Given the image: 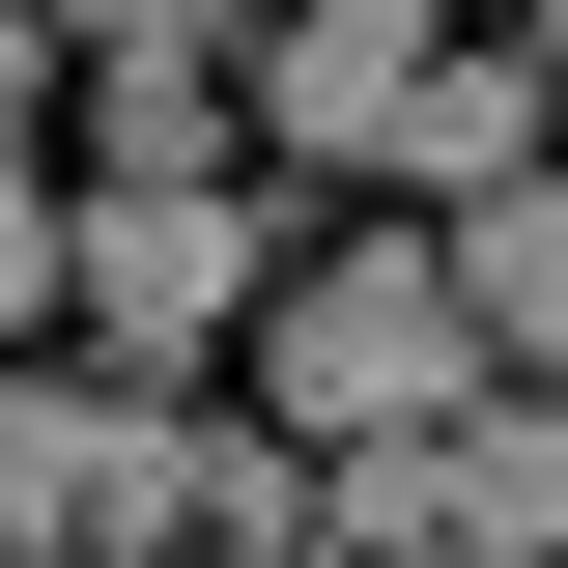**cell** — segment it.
Segmentation results:
<instances>
[{
    "instance_id": "cell-10",
    "label": "cell",
    "mask_w": 568,
    "mask_h": 568,
    "mask_svg": "<svg viewBox=\"0 0 568 568\" xmlns=\"http://www.w3.org/2000/svg\"><path fill=\"white\" fill-rule=\"evenodd\" d=\"M511 58H540V114H568V0H540V29H511Z\"/></svg>"
},
{
    "instance_id": "cell-4",
    "label": "cell",
    "mask_w": 568,
    "mask_h": 568,
    "mask_svg": "<svg viewBox=\"0 0 568 568\" xmlns=\"http://www.w3.org/2000/svg\"><path fill=\"white\" fill-rule=\"evenodd\" d=\"M0 568H142V398L0 369Z\"/></svg>"
},
{
    "instance_id": "cell-2",
    "label": "cell",
    "mask_w": 568,
    "mask_h": 568,
    "mask_svg": "<svg viewBox=\"0 0 568 568\" xmlns=\"http://www.w3.org/2000/svg\"><path fill=\"white\" fill-rule=\"evenodd\" d=\"M284 540L313 568H568V398H455L426 455H342Z\"/></svg>"
},
{
    "instance_id": "cell-3",
    "label": "cell",
    "mask_w": 568,
    "mask_h": 568,
    "mask_svg": "<svg viewBox=\"0 0 568 568\" xmlns=\"http://www.w3.org/2000/svg\"><path fill=\"white\" fill-rule=\"evenodd\" d=\"M256 284H284V227L227 200V171H114V200H58V313L171 398L200 342H256Z\"/></svg>"
},
{
    "instance_id": "cell-11",
    "label": "cell",
    "mask_w": 568,
    "mask_h": 568,
    "mask_svg": "<svg viewBox=\"0 0 568 568\" xmlns=\"http://www.w3.org/2000/svg\"><path fill=\"white\" fill-rule=\"evenodd\" d=\"M256 568H313V540H256Z\"/></svg>"
},
{
    "instance_id": "cell-6",
    "label": "cell",
    "mask_w": 568,
    "mask_h": 568,
    "mask_svg": "<svg viewBox=\"0 0 568 568\" xmlns=\"http://www.w3.org/2000/svg\"><path fill=\"white\" fill-rule=\"evenodd\" d=\"M369 171H398V200L455 227V200H511V171H568V114H540V58H426V85H398V142H369Z\"/></svg>"
},
{
    "instance_id": "cell-9",
    "label": "cell",
    "mask_w": 568,
    "mask_h": 568,
    "mask_svg": "<svg viewBox=\"0 0 568 568\" xmlns=\"http://www.w3.org/2000/svg\"><path fill=\"white\" fill-rule=\"evenodd\" d=\"M29 313H58V171L0 142V342H29Z\"/></svg>"
},
{
    "instance_id": "cell-1",
    "label": "cell",
    "mask_w": 568,
    "mask_h": 568,
    "mask_svg": "<svg viewBox=\"0 0 568 568\" xmlns=\"http://www.w3.org/2000/svg\"><path fill=\"white\" fill-rule=\"evenodd\" d=\"M256 369H284V426H313V455H426L455 398H511L426 227H342V256H284V284H256Z\"/></svg>"
},
{
    "instance_id": "cell-5",
    "label": "cell",
    "mask_w": 568,
    "mask_h": 568,
    "mask_svg": "<svg viewBox=\"0 0 568 568\" xmlns=\"http://www.w3.org/2000/svg\"><path fill=\"white\" fill-rule=\"evenodd\" d=\"M455 58V29H426V0H284L256 29V114L313 142V171H369V142H398V85Z\"/></svg>"
},
{
    "instance_id": "cell-8",
    "label": "cell",
    "mask_w": 568,
    "mask_h": 568,
    "mask_svg": "<svg viewBox=\"0 0 568 568\" xmlns=\"http://www.w3.org/2000/svg\"><path fill=\"white\" fill-rule=\"evenodd\" d=\"M171 540H200V568L284 540V455H256V426H200V398H142V568H171Z\"/></svg>"
},
{
    "instance_id": "cell-7",
    "label": "cell",
    "mask_w": 568,
    "mask_h": 568,
    "mask_svg": "<svg viewBox=\"0 0 568 568\" xmlns=\"http://www.w3.org/2000/svg\"><path fill=\"white\" fill-rule=\"evenodd\" d=\"M426 256H455V313H484V369H511V398H568V171H511V200H455Z\"/></svg>"
}]
</instances>
